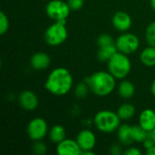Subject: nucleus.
I'll list each match as a JSON object with an SVG mask.
<instances>
[{"label": "nucleus", "mask_w": 155, "mask_h": 155, "mask_svg": "<svg viewBox=\"0 0 155 155\" xmlns=\"http://www.w3.org/2000/svg\"><path fill=\"white\" fill-rule=\"evenodd\" d=\"M73 85V75L65 67H56L53 69L45 83V88L46 91L56 96L67 94L72 90Z\"/></svg>", "instance_id": "1"}, {"label": "nucleus", "mask_w": 155, "mask_h": 155, "mask_svg": "<svg viewBox=\"0 0 155 155\" xmlns=\"http://www.w3.org/2000/svg\"><path fill=\"white\" fill-rule=\"evenodd\" d=\"M116 78L107 71H97L84 78L90 91L97 96L104 97L111 94L116 88Z\"/></svg>", "instance_id": "2"}, {"label": "nucleus", "mask_w": 155, "mask_h": 155, "mask_svg": "<svg viewBox=\"0 0 155 155\" xmlns=\"http://www.w3.org/2000/svg\"><path fill=\"white\" fill-rule=\"evenodd\" d=\"M121 119L117 113L111 110L99 111L94 118V124L96 129L104 134H112L121 125Z\"/></svg>", "instance_id": "3"}, {"label": "nucleus", "mask_w": 155, "mask_h": 155, "mask_svg": "<svg viewBox=\"0 0 155 155\" xmlns=\"http://www.w3.org/2000/svg\"><path fill=\"white\" fill-rule=\"evenodd\" d=\"M107 70L117 79H125L132 70V62L129 55L117 52L107 62Z\"/></svg>", "instance_id": "4"}, {"label": "nucleus", "mask_w": 155, "mask_h": 155, "mask_svg": "<svg viewBox=\"0 0 155 155\" xmlns=\"http://www.w3.org/2000/svg\"><path fill=\"white\" fill-rule=\"evenodd\" d=\"M67 37L68 30L66 27V22L64 21H54V23L46 28L44 34L45 43L54 47L64 44Z\"/></svg>", "instance_id": "5"}, {"label": "nucleus", "mask_w": 155, "mask_h": 155, "mask_svg": "<svg viewBox=\"0 0 155 155\" xmlns=\"http://www.w3.org/2000/svg\"><path fill=\"white\" fill-rule=\"evenodd\" d=\"M71 9L67 2L64 0H49L45 5L46 15L54 21L66 22Z\"/></svg>", "instance_id": "6"}, {"label": "nucleus", "mask_w": 155, "mask_h": 155, "mask_svg": "<svg viewBox=\"0 0 155 155\" xmlns=\"http://www.w3.org/2000/svg\"><path fill=\"white\" fill-rule=\"evenodd\" d=\"M115 45L118 52L130 55L139 49L140 39L133 33L124 32L115 39Z\"/></svg>", "instance_id": "7"}, {"label": "nucleus", "mask_w": 155, "mask_h": 155, "mask_svg": "<svg viewBox=\"0 0 155 155\" xmlns=\"http://www.w3.org/2000/svg\"><path fill=\"white\" fill-rule=\"evenodd\" d=\"M49 127L47 122L41 117L33 118L26 126V134L28 137L34 141H42L48 136Z\"/></svg>", "instance_id": "8"}, {"label": "nucleus", "mask_w": 155, "mask_h": 155, "mask_svg": "<svg viewBox=\"0 0 155 155\" xmlns=\"http://www.w3.org/2000/svg\"><path fill=\"white\" fill-rule=\"evenodd\" d=\"M76 141L82 152L94 150V148L96 145V136L94 133L87 128L83 129L78 133L76 136Z\"/></svg>", "instance_id": "9"}, {"label": "nucleus", "mask_w": 155, "mask_h": 155, "mask_svg": "<svg viewBox=\"0 0 155 155\" xmlns=\"http://www.w3.org/2000/svg\"><path fill=\"white\" fill-rule=\"evenodd\" d=\"M56 153L59 155H81L82 150L76 139L65 138L56 144Z\"/></svg>", "instance_id": "10"}, {"label": "nucleus", "mask_w": 155, "mask_h": 155, "mask_svg": "<svg viewBox=\"0 0 155 155\" xmlns=\"http://www.w3.org/2000/svg\"><path fill=\"white\" fill-rule=\"evenodd\" d=\"M112 24L114 29L119 32L124 33L132 27L133 20L128 13L124 11H117L113 15Z\"/></svg>", "instance_id": "11"}, {"label": "nucleus", "mask_w": 155, "mask_h": 155, "mask_svg": "<svg viewBox=\"0 0 155 155\" xmlns=\"http://www.w3.org/2000/svg\"><path fill=\"white\" fill-rule=\"evenodd\" d=\"M18 103L20 106L28 112L34 111L38 107V96L31 90H25L18 95Z\"/></svg>", "instance_id": "12"}, {"label": "nucleus", "mask_w": 155, "mask_h": 155, "mask_svg": "<svg viewBox=\"0 0 155 155\" xmlns=\"http://www.w3.org/2000/svg\"><path fill=\"white\" fill-rule=\"evenodd\" d=\"M30 64L32 68L36 71L46 70L51 64V58L49 54L45 52H37L32 55Z\"/></svg>", "instance_id": "13"}, {"label": "nucleus", "mask_w": 155, "mask_h": 155, "mask_svg": "<svg viewBox=\"0 0 155 155\" xmlns=\"http://www.w3.org/2000/svg\"><path fill=\"white\" fill-rule=\"evenodd\" d=\"M139 124L148 133L155 129V110L147 108L141 112L139 115Z\"/></svg>", "instance_id": "14"}, {"label": "nucleus", "mask_w": 155, "mask_h": 155, "mask_svg": "<svg viewBox=\"0 0 155 155\" xmlns=\"http://www.w3.org/2000/svg\"><path fill=\"white\" fill-rule=\"evenodd\" d=\"M117 138L124 145H131L134 143L132 135V126L128 124H123L117 129Z\"/></svg>", "instance_id": "15"}, {"label": "nucleus", "mask_w": 155, "mask_h": 155, "mask_svg": "<svg viewBox=\"0 0 155 155\" xmlns=\"http://www.w3.org/2000/svg\"><path fill=\"white\" fill-rule=\"evenodd\" d=\"M117 93L123 99H131L135 94V86L131 81L123 79L117 86Z\"/></svg>", "instance_id": "16"}, {"label": "nucleus", "mask_w": 155, "mask_h": 155, "mask_svg": "<svg viewBox=\"0 0 155 155\" xmlns=\"http://www.w3.org/2000/svg\"><path fill=\"white\" fill-rule=\"evenodd\" d=\"M48 138L53 143H59L66 138V130L61 124H55L49 129Z\"/></svg>", "instance_id": "17"}, {"label": "nucleus", "mask_w": 155, "mask_h": 155, "mask_svg": "<svg viewBox=\"0 0 155 155\" xmlns=\"http://www.w3.org/2000/svg\"><path fill=\"white\" fill-rule=\"evenodd\" d=\"M140 61L147 67H155V46L145 47L140 54Z\"/></svg>", "instance_id": "18"}, {"label": "nucleus", "mask_w": 155, "mask_h": 155, "mask_svg": "<svg viewBox=\"0 0 155 155\" xmlns=\"http://www.w3.org/2000/svg\"><path fill=\"white\" fill-rule=\"evenodd\" d=\"M118 52L115 44L114 45H104V46H100L97 52V58L100 62H108L114 54Z\"/></svg>", "instance_id": "19"}, {"label": "nucleus", "mask_w": 155, "mask_h": 155, "mask_svg": "<svg viewBox=\"0 0 155 155\" xmlns=\"http://www.w3.org/2000/svg\"><path fill=\"white\" fill-rule=\"evenodd\" d=\"M135 112H136V110H135V107L134 104L125 103L119 106L116 113L122 121H129L130 119H132L134 116Z\"/></svg>", "instance_id": "20"}, {"label": "nucleus", "mask_w": 155, "mask_h": 155, "mask_svg": "<svg viewBox=\"0 0 155 155\" xmlns=\"http://www.w3.org/2000/svg\"><path fill=\"white\" fill-rule=\"evenodd\" d=\"M150 133H148L145 129H143L140 124L132 126V135L134 142L143 143V141L149 136Z\"/></svg>", "instance_id": "21"}, {"label": "nucleus", "mask_w": 155, "mask_h": 155, "mask_svg": "<svg viewBox=\"0 0 155 155\" xmlns=\"http://www.w3.org/2000/svg\"><path fill=\"white\" fill-rule=\"evenodd\" d=\"M89 92H91L90 88L84 81L77 84L74 90V95L77 99H84L87 96Z\"/></svg>", "instance_id": "22"}, {"label": "nucleus", "mask_w": 155, "mask_h": 155, "mask_svg": "<svg viewBox=\"0 0 155 155\" xmlns=\"http://www.w3.org/2000/svg\"><path fill=\"white\" fill-rule=\"evenodd\" d=\"M144 36L148 45L155 46V21H153L148 25L145 30Z\"/></svg>", "instance_id": "23"}, {"label": "nucleus", "mask_w": 155, "mask_h": 155, "mask_svg": "<svg viewBox=\"0 0 155 155\" xmlns=\"http://www.w3.org/2000/svg\"><path fill=\"white\" fill-rule=\"evenodd\" d=\"M114 44H115V40L109 34H102L97 38V45L99 47L109 45H114Z\"/></svg>", "instance_id": "24"}, {"label": "nucleus", "mask_w": 155, "mask_h": 155, "mask_svg": "<svg viewBox=\"0 0 155 155\" xmlns=\"http://www.w3.org/2000/svg\"><path fill=\"white\" fill-rule=\"evenodd\" d=\"M9 29V19L5 12H0V35H4Z\"/></svg>", "instance_id": "25"}, {"label": "nucleus", "mask_w": 155, "mask_h": 155, "mask_svg": "<svg viewBox=\"0 0 155 155\" xmlns=\"http://www.w3.org/2000/svg\"><path fill=\"white\" fill-rule=\"evenodd\" d=\"M32 151L35 154L45 155L47 152V147L42 141H36L32 146Z\"/></svg>", "instance_id": "26"}, {"label": "nucleus", "mask_w": 155, "mask_h": 155, "mask_svg": "<svg viewBox=\"0 0 155 155\" xmlns=\"http://www.w3.org/2000/svg\"><path fill=\"white\" fill-rule=\"evenodd\" d=\"M84 0H67L71 11H78L84 6Z\"/></svg>", "instance_id": "27"}, {"label": "nucleus", "mask_w": 155, "mask_h": 155, "mask_svg": "<svg viewBox=\"0 0 155 155\" xmlns=\"http://www.w3.org/2000/svg\"><path fill=\"white\" fill-rule=\"evenodd\" d=\"M154 144V140L153 139V137L151 136V134H149V136H148V137L143 141V148H144L146 151L149 150L150 148H152Z\"/></svg>", "instance_id": "28"}, {"label": "nucleus", "mask_w": 155, "mask_h": 155, "mask_svg": "<svg viewBox=\"0 0 155 155\" xmlns=\"http://www.w3.org/2000/svg\"><path fill=\"white\" fill-rule=\"evenodd\" d=\"M110 153L112 155H120L124 153L122 146L120 144H113L110 148Z\"/></svg>", "instance_id": "29"}, {"label": "nucleus", "mask_w": 155, "mask_h": 155, "mask_svg": "<svg viewBox=\"0 0 155 155\" xmlns=\"http://www.w3.org/2000/svg\"><path fill=\"white\" fill-rule=\"evenodd\" d=\"M142 151L137 147H129L125 151H124V155H142Z\"/></svg>", "instance_id": "30"}, {"label": "nucleus", "mask_w": 155, "mask_h": 155, "mask_svg": "<svg viewBox=\"0 0 155 155\" xmlns=\"http://www.w3.org/2000/svg\"><path fill=\"white\" fill-rule=\"evenodd\" d=\"M146 153L148 155H155V144L152 148H150L149 150L146 151Z\"/></svg>", "instance_id": "31"}, {"label": "nucleus", "mask_w": 155, "mask_h": 155, "mask_svg": "<svg viewBox=\"0 0 155 155\" xmlns=\"http://www.w3.org/2000/svg\"><path fill=\"white\" fill-rule=\"evenodd\" d=\"M95 153L94 152V150H89V151H84L82 152V155H94Z\"/></svg>", "instance_id": "32"}, {"label": "nucleus", "mask_w": 155, "mask_h": 155, "mask_svg": "<svg viewBox=\"0 0 155 155\" xmlns=\"http://www.w3.org/2000/svg\"><path fill=\"white\" fill-rule=\"evenodd\" d=\"M151 93L153 94V95L155 97V79L153 80V82L151 84Z\"/></svg>", "instance_id": "33"}, {"label": "nucleus", "mask_w": 155, "mask_h": 155, "mask_svg": "<svg viewBox=\"0 0 155 155\" xmlns=\"http://www.w3.org/2000/svg\"><path fill=\"white\" fill-rule=\"evenodd\" d=\"M150 5H151L152 8L155 11V0H150Z\"/></svg>", "instance_id": "34"}, {"label": "nucleus", "mask_w": 155, "mask_h": 155, "mask_svg": "<svg viewBox=\"0 0 155 155\" xmlns=\"http://www.w3.org/2000/svg\"><path fill=\"white\" fill-rule=\"evenodd\" d=\"M150 134H151V136L153 137V139L154 140V142H155V129L153 131V132H151V133H150Z\"/></svg>", "instance_id": "35"}, {"label": "nucleus", "mask_w": 155, "mask_h": 155, "mask_svg": "<svg viewBox=\"0 0 155 155\" xmlns=\"http://www.w3.org/2000/svg\"><path fill=\"white\" fill-rule=\"evenodd\" d=\"M43 1H49V0H43Z\"/></svg>", "instance_id": "36"}, {"label": "nucleus", "mask_w": 155, "mask_h": 155, "mask_svg": "<svg viewBox=\"0 0 155 155\" xmlns=\"http://www.w3.org/2000/svg\"><path fill=\"white\" fill-rule=\"evenodd\" d=\"M154 72H155V68H154Z\"/></svg>", "instance_id": "37"}, {"label": "nucleus", "mask_w": 155, "mask_h": 155, "mask_svg": "<svg viewBox=\"0 0 155 155\" xmlns=\"http://www.w3.org/2000/svg\"><path fill=\"white\" fill-rule=\"evenodd\" d=\"M154 110H155V109H154Z\"/></svg>", "instance_id": "38"}]
</instances>
